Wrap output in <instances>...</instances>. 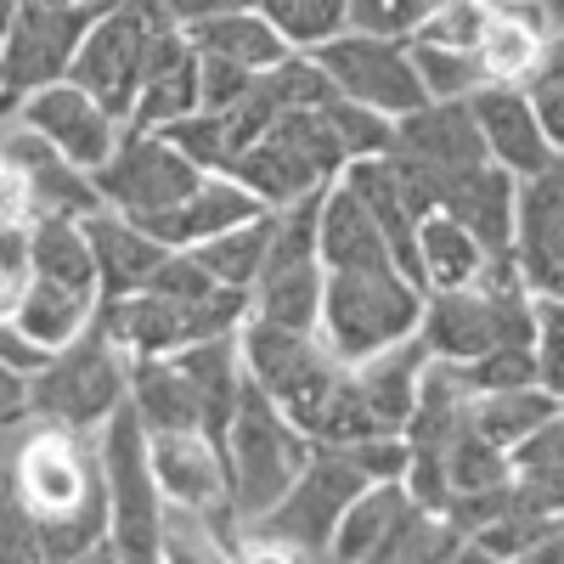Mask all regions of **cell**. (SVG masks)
<instances>
[{"instance_id": "6da1fadb", "label": "cell", "mask_w": 564, "mask_h": 564, "mask_svg": "<svg viewBox=\"0 0 564 564\" xmlns=\"http://www.w3.org/2000/svg\"><path fill=\"white\" fill-rule=\"evenodd\" d=\"M7 441V486L40 531V558H90L108 547V486L97 435L23 417Z\"/></svg>"}, {"instance_id": "7a4b0ae2", "label": "cell", "mask_w": 564, "mask_h": 564, "mask_svg": "<svg viewBox=\"0 0 564 564\" xmlns=\"http://www.w3.org/2000/svg\"><path fill=\"white\" fill-rule=\"evenodd\" d=\"M417 334L441 361H475L497 345H536V294L525 289L520 265H486L463 289H435L423 300Z\"/></svg>"}, {"instance_id": "3957f363", "label": "cell", "mask_w": 564, "mask_h": 564, "mask_svg": "<svg viewBox=\"0 0 564 564\" xmlns=\"http://www.w3.org/2000/svg\"><path fill=\"white\" fill-rule=\"evenodd\" d=\"M220 452H226L231 513H238V525H249L294 486V475L311 463L316 441L254 379H243V395H238V412H231L226 435H220Z\"/></svg>"}, {"instance_id": "277c9868", "label": "cell", "mask_w": 564, "mask_h": 564, "mask_svg": "<svg viewBox=\"0 0 564 564\" xmlns=\"http://www.w3.org/2000/svg\"><path fill=\"white\" fill-rule=\"evenodd\" d=\"M423 300L430 289L401 271V265H361V271H327L322 289V322L316 334L339 361H367L401 339L417 334L423 322Z\"/></svg>"}, {"instance_id": "5b68a950", "label": "cell", "mask_w": 564, "mask_h": 564, "mask_svg": "<svg viewBox=\"0 0 564 564\" xmlns=\"http://www.w3.org/2000/svg\"><path fill=\"white\" fill-rule=\"evenodd\" d=\"M345 164H350V153H345L339 130L327 124V113L322 108H289L265 124V135L226 175H238L265 209H289V204L322 198L327 186L345 175Z\"/></svg>"}, {"instance_id": "8992f818", "label": "cell", "mask_w": 564, "mask_h": 564, "mask_svg": "<svg viewBox=\"0 0 564 564\" xmlns=\"http://www.w3.org/2000/svg\"><path fill=\"white\" fill-rule=\"evenodd\" d=\"M124 401H130V356L113 345L102 322H90L79 339H68L29 372V417L63 423V430L97 435Z\"/></svg>"}, {"instance_id": "52a82bcc", "label": "cell", "mask_w": 564, "mask_h": 564, "mask_svg": "<svg viewBox=\"0 0 564 564\" xmlns=\"http://www.w3.org/2000/svg\"><path fill=\"white\" fill-rule=\"evenodd\" d=\"M97 457H102V486H108V547H113V558H130V564L164 558L170 502H164V486L153 475L148 423L130 412V401L97 430Z\"/></svg>"}, {"instance_id": "ba28073f", "label": "cell", "mask_w": 564, "mask_h": 564, "mask_svg": "<svg viewBox=\"0 0 564 564\" xmlns=\"http://www.w3.org/2000/svg\"><path fill=\"white\" fill-rule=\"evenodd\" d=\"M372 486L361 475V463L345 446H316L311 463L294 475V486L282 491L260 520L243 525V547L260 553H300V558H327L334 531L345 520V508L356 502V491Z\"/></svg>"}, {"instance_id": "9c48e42d", "label": "cell", "mask_w": 564, "mask_h": 564, "mask_svg": "<svg viewBox=\"0 0 564 564\" xmlns=\"http://www.w3.org/2000/svg\"><path fill=\"white\" fill-rule=\"evenodd\" d=\"M254 311L249 289H209L198 300H181V294H159V289H135L119 300L97 305V322L113 334V345L124 356H175L198 339H220V334H238Z\"/></svg>"}, {"instance_id": "30bf717a", "label": "cell", "mask_w": 564, "mask_h": 564, "mask_svg": "<svg viewBox=\"0 0 564 564\" xmlns=\"http://www.w3.org/2000/svg\"><path fill=\"white\" fill-rule=\"evenodd\" d=\"M170 23L175 18L164 7H153V0H113V7L85 29L68 79L79 90H90L113 119H130L141 74H148V52Z\"/></svg>"}, {"instance_id": "8fae6325", "label": "cell", "mask_w": 564, "mask_h": 564, "mask_svg": "<svg viewBox=\"0 0 564 564\" xmlns=\"http://www.w3.org/2000/svg\"><path fill=\"white\" fill-rule=\"evenodd\" d=\"M204 175L209 170H198L164 130H141V124H124L119 130V148L97 170H90L102 204L119 209V215H130V220H153V215L175 209Z\"/></svg>"}, {"instance_id": "7c38bea8", "label": "cell", "mask_w": 564, "mask_h": 564, "mask_svg": "<svg viewBox=\"0 0 564 564\" xmlns=\"http://www.w3.org/2000/svg\"><path fill=\"white\" fill-rule=\"evenodd\" d=\"M322 289H327V265H322V249H316V198L276 209L265 265L249 289L254 294L249 316L282 322V327H316L322 322Z\"/></svg>"}, {"instance_id": "4fadbf2b", "label": "cell", "mask_w": 564, "mask_h": 564, "mask_svg": "<svg viewBox=\"0 0 564 564\" xmlns=\"http://www.w3.org/2000/svg\"><path fill=\"white\" fill-rule=\"evenodd\" d=\"M322 74L334 79L339 97H356L367 102L372 113H412L423 108V79H417V63H412V45L406 40H390V34H361V29H345L334 40H322L316 52Z\"/></svg>"}, {"instance_id": "5bb4252c", "label": "cell", "mask_w": 564, "mask_h": 564, "mask_svg": "<svg viewBox=\"0 0 564 564\" xmlns=\"http://www.w3.org/2000/svg\"><path fill=\"white\" fill-rule=\"evenodd\" d=\"M102 12H79V7H40V0H18V18L7 34V52H0V113H12L18 97L29 90L68 79L74 52L85 29Z\"/></svg>"}, {"instance_id": "9a60e30c", "label": "cell", "mask_w": 564, "mask_h": 564, "mask_svg": "<svg viewBox=\"0 0 564 564\" xmlns=\"http://www.w3.org/2000/svg\"><path fill=\"white\" fill-rule=\"evenodd\" d=\"M0 164L23 181L34 215H90V209H102V193H97V181H90V170L63 159L52 141H45L34 124H23L18 113H0Z\"/></svg>"}, {"instance_id": "2e32d148", "label": "cell", "mask_w": 564, "mask_h": 564, "mask_svg": "<svg viewBox=\"0 0 564 564\" xmlns=\"http://www.w3.org/2000/svg\"><path fill=\"white\" fill-rule=\"evenodd\" d=\"M23 124H34L63 159H74L79 170H97L113 148H119V130L124 119H113L90 90H79L74 79H52V85H40L29 90V97H18L12 108Z\"/></svg>"}, {"instance_id": "e0dca14e", "label": "cell", "mask_w": 564, "mask_h": 564, "mask_svg": "<svg viewBox=\"0 0 564 564\" xmlns=\"http://www.w3.org/2000/svg\"><path fill=\"white\" fill-rule=\"evenodd\" d=\"M513 265L531 294H564V153H553L547 170L520 181Z\"/></svg>"}, {"instance_id": "ac0fdd59", "label": "cell", "mask_w": 564, "mask_h": 564, "mask_svg": "<svg viewBox=\"0 0 564 564\" xmlns=\"http://www.w3.org/2000/svg\"><path fill=\"white\" fill-rule=\"evenodd\" d=\"M475 119H480V135H486V153L491 164H502L508 175H536L553 164V141L531 108V90L520 79H486L475 97Z\"/></svg>"}, {"instance_id": "d6986e66", "label": "cell", "mask_w": 564, "mask_h": 564, "mask_svg": "<svg viewBox=\"0 0 564 564\" xmlns=\"http://www.w3.org/2000/svg\"><path fill=\"white\" fill-rule=\"evenodd\" d=\"M441 209L480 238L491 265H513V226H520V175L502 164H475L441 186Z\"/></svg>"}, {"instance_id": "ffe728a7", "label": "cell", "mask_w": 564, "mask_h": 564, "mask_svg": "<svg viewBox=\"0 0 564 564\" xmlns=\"http://www.w3.org/2000/svg\"><path fill=\"white\" fill-rule=\"evenodd\" d=\"M198 113V45L181 23H170L153 52H148V74H141V90H135V108L124 124H141V130H170L175 119Z\"/></svg>"}, {"instance_id": "44dd1931", "label": "cell", "mask_w": 564, "mask_h": 564, "mask_svg": "<svg viewBox=\"0 0 564 564\" xmlns=\"http://www.w3.org/2000/svg\"><path fill=\"white\" fill-rule=\"evenodd\" d=\"M260 209H265V204L249 193L238 175L209 170L175 209H164V215H153V220H141V226H148L164 249H198L204 238H215V231L238 226V220H249V215H260Z\"/></svg>"}, {"instance_id": "7402d4cb", "label": "cell", "mask_w": 564, "mask_h": 564, "mask_svg": "<svg viewBox=\"0 0 564 564\" xmlns=\"http://www.w3.org/2000/svg\"><path fill=\"white\" fill-rule=\"evenodd\" d=\"M316 249L327 271H361V265H395L390 238L379 231L372 209L356 198V186L339 175L327 193L316 198Z\"/></svg>"}, {"instance_id": "603a6c76", "label": "cell", "mask_w": 564, "mask_h": 564, "mask_svg": "<svg viewBox=\"0 0 564 564\" xmlns=\"http://www.w3.org/2000/svg\"><path fill=\"white\" fill-rule=\"evenodd\" d=\"M85 238L97 249V282H102V300H119V294H135L141 282L159 271V260L170 254L159 238L141 220L119 215V209H90L85 215Z\"/></svg>"}, {"instance_id": "cb8c5ba5", "label": "cell", "mask_w": 564, "mask_h": 564, "mask_svg": "<svg viewBox=\"0 0 564 564\" xmlns=\"http://www.w3.org/2000/svg\"><path fill=\"white\" fill-rule=\"evenodd\" d=\"M97 305H102L97 289H74V282H52V276L29 271L23 289H18V305H12V322H18V334L29 345H40L45 356H52L97 322Z\"/></svg>"}, {"instance_id": "d4e9b609", "label": "cell", "mask_w": 564, "mask_h": 564, "mask_svg": "<svg viewBox=\"0 0 564 564\" xmlns=\"http://www.w3.org/2000/svg\"><path fill=\"white\" fill-rule=\"evenodd\" d=\"M412 508V491L406 480H372L356 491V502L345 508V520L334 531V547H327V558H345V564H379L395 525L406 520Z\"/></svg>"}, {"instance_id": "484cf974", "label": "cell", "mask_w": 564, "mask_h": 564, "mask_svg": "<svg viewBox=\"0 0 564 564\" xmlns=\"http://www.w3.org/2000/svg\"><path fill=\"white\" fill-rule=\"evenodd\" d=\"M130 412L148 423V435L204 430L198 395H193V384H186L175 356H130Z\"/></svg>"}, {"instance_id": "4316f807", "label": "cell", "mask_w": 564, "mask_h": 564, "mask_svg": "<svg viewBox=\"0 0 564 564\" xmlns=\"http://www.w3.org/2000/svg\"><path fill=\"white\" fill-rule=\"evenodd\" d=\"M186 34H193V45H198V52H209V57H226V63H238V68H254V74L276 68L282 57L294 52V45L276 34V23H271L260 7H238V12L204 18V23H193Z\"/></svg>"}, {"instance_id": "83f0119b", "label": "cell", "mask_w": 564, "mask_h": 564, "mask_svg": "<svg viewBox=\"0 0 564 564\" xmlns=\"http://www.w3.org/2000/svg\"><path fill=\"white\" fill-rule=\"evenodd\" d=\"M29 271L102 294L97 249H90V238H85V215H34V226H29Z\"/></svg>"}, {"instance_id": "f1b7e54d", "label": "cell", "mask_w": 564, "mask_h": 564, "mask_svg": "<svg viewBox=\"0 0 564 564\" xmlns=\"http://www.w3.org/2000/svg\"><path fill=\"white\" fill-rule=\"evenodd\" d=\"M417 265H423V282H430V294H435V289H463V282H475L491 260H486L480 238L463 220H452L446 209H430L417 220Z\"/></svg>"}, {"instance_id": "f546056e", "label": "cell", "mask_w": 564, "mask_h": 564, "mask_svg": "<svg viewBox=\"0 0 564 564\" xmlns=\"http://www.w3.org/2000/svg\"><path fill=\"white\" fill-rule=\"evenodd\" d=\"M271 226H276V209H260L238 226L215 231V238H204L193 254L215 282H226V289H254V276L265 265V249H271Z\"/></svg>"}, {"instance_id": "4dcf8cb0", "label": "cell", "mask_w": 564, "mask_h": 564, "mask_svg": "<svg viewBox=\"0 0 564 564\" xmlns=\"http://www.w3.org/2000/svg\"><path fill=\"white\" fill-rule=\"evenodd\" d=\"M553 412H558V401H553L542 384L491 390V395H475V401H468V423H475L486 441H497L508 457H513V446H520L531 430H542Z\"/></svg>"}, {"instance_id": "1f68e13d", "label": "cell", "mask_w": 564, "mask_h": 564, "mask_svg": "<svg viewBox=\"0 0 564 564\" xmlns=\"http://www.w3.org/2000/svg\"><path fill=\"white\" fill-rule=\"evenodd\" d=\"M412 63L423 79V97L430 102H452V97H475L491 79V68L480 63V52H457V45H435V40H406Z\"/></svg>"}, {"instance_id": "d6a6232c", "label": "cell", "mask_w": 564, "mask_h": 564, "mask_svg": "<svg viewBox=\"0 0 564 564\" xmlns=\"http://www.w3.org/2000/svg\"><path fill=\"white\" fill-rule=\"evenodd\" d=\"M260 12L276 23V34L294 52H316L322 40L350 29V0H260Z\"/></svg>"}, {"instance_id": "836d02e7", "label": "cell", "mask_w": 564, "mask_h": 564, "mask_svg": "<svg viewBox=\"0 0 564 564\" xmlns=\"http://www.w3.org/2000/svg\"><path fill=\"white\" fill-rule=\"evenodd\" d=\"M322 113H327V124L339 130V141H345L350 159H379V153H390V141H395V119H390V113H372L367 102L339 97V90L322 102Z\"/></svg>"}, {"instance_id": "e575fe53", "label": "cell", "mask_w": 564, "mask_h": 564, "mask_svg": "<svg viewBox=\"0 0 564 564\" xmlns=\"http://www.w3.org/2000/svg\"><path fill=\"white\" fill-rule=\"evenodd\" d=\"M486 29H491V0H441V7L417 23L412 40H435V45H457V52H480Z\"/></svg>"}, {"instance_id": "d590c367", "label": "cell", "mask_w": 564, "mask_h": 564, "mask_svg": "<svg viewBox=\"0 0 564 564\" xmlns=\"http://www.w3.org/2000/svg\"><path fill=\"white\" fill-rule=\"evenodd\" d=\"M463 379L475 395H491V390H520V384H536V345H497L475 361H457Z\"/></svg>"}, {"instance_id": "8d00e7d4", "label": "cell", "mask_w": 564, "mask_h": 564, "mask_svg": "<svg viewBox=\"0 0 564 564\" xmlns=\"http://www.w3.org/2000/svg\"><path fill=\"white\" fill-rule=\"evenodd\" d=\"M441 0H350V29L361 34H390V40H412L417 23L430 18Z\"/></svg>"}, {"instance_id": "74e56055", "label": "cell", "mask_w": 564, "mask_h": 564, "mask_svg": "<svg viewBox=\"0 0 564 564\" xmlns=\"http://www.w3.org/2000/svg\"><path fill=\"white\" fill-rule=\"evenodd\" d=\"M249 85H254V68H238L226 57L198 52V108H231Z\"/></svg>"}, {"instance_id": "f35d334b", "label": "cell", "mask_w": 564, "mask_h": 564, "mask_svg": "<svg viewBox=\"0 0 564 564\" xmlns=\"http://www.w3.org/2000/svg\"><path fill=\"white\" fill-rule=\"evenodd\" d=\"M0 558H40V531L29 520V508L18 502V491L0 480Z\"/></svg>"}, {"instance_id": "ab89813d", "label": "cell", "mask_w": 564, "mask_h": 564, "mask_svg": "<svg viewBox=\"0 0 564 564\" xmlns=\"http://www.w3.org/2000/svg\"><path fill=\"white\" fill-rule=\"evenodd\" d=\"M513 468H564V406L513 446Z\"/></svg>"}, {"instance_id": "60d3db41", "label": "cell", "mask_w": 564, "mask_h": 564, "mask_svg": "<svg viewBox=\"0 0 564 564\" xmlns=\"http://www.w3.org/2000/svg\"><path fill=\"white\" fill-rule=\"evenodd\" d=\"M520 85L531 90V108H536V119H542V130H547V141H553V153H564V79L531 74V79H520Z\"/></svg>"}, {"instance_id": "b9f144b4", "label": "cell", "mask_w": 564, "mask_h": 564, "mask_svg": "<svg viewBox=\"0 0 564 564\" xmlns=\"http://www.w3.org/2000/svg\"><path fill=\"white\" fill-rule=\"evenodd\" d=\"M536 384L564 406V334H536Z\"/></svg>"}, {"instance_id": "7bdbcfd3", "label": "cell", "mask_w": 564, "mask_h": 564, "mask_svg": "<svg viewBox=\"0 0 564 564\" xmlns=\"http://www.w3.org/2000/svg\"><path fill=\"white\" fill-rule=\"evenodd\" d=\"M153 7H164L181 29H193L204 18H220V12H238V7H260V0H153Z\"/></svg>"}, {"instance_id": "ee69618b", "label": "cell", "mask_w": 564, "mask_h": 564, "mask_svg": "<svg viewBox=\"0 0 564 564\" xmlns=\"http://www.w3.org/2000/svg\"><path fill=\"white\" fill-rule=\"evenodd\" d=\"M40 361H45V350H40V345H29V339L18 334V322H12V316H0V367L34 372Z\"/></svg>"}, {"instance_id": "f6af8a7d", "label": "cell", "mask_w": 564, "mask_h": 564, "mask_svg": "<svg viewBox=\"0 0 564 564\" xmlns=\"http://www.w3.org/2000/svg\"><path fill=\"white\" fill-rule=\"evenodd\" d=\"M0 271H7V276H29V226H7V220H0Z\"/></svg>"}, {"instance_id": "bcb514c9", "label": "cell", "mask_w": 564, "mask_h": 564, "mask_svg": "<svg viewBox=\"0 0 564 564\" xmlns=\"http://www.w3.org/2000/svg\"><path fill=\"white\" fill-rule=\"evenodd\" d=\"M531 74H542V79H564V29L542 40V52H536ZM531 74H525V79H531Z\"/></svg>"}, {"instance_id": "7dc6e473", "label": "cell", "mask_w": 564, "mask_h": 564, "mask_svg": "<svg viewBox=\"0 0 564 564\" xmlns=\"http://www.w3.org/2000/svg\"><path fill=\"white\" fill-rule=\"evenodd\" d=\"M536 322L542 334H564V294H536Z\"/></svg>"}, {"instance_id": "c3c4849f", "label": "cell", "mask_w": 564, "mask_h": 564, "mask_svg": "<svg viewBox=\"0 0 564 564\" xmlns=\"http://www.w3.org/2000/svg\"><path fill=\"white\" fill-rule=\"evenodd\" d=\"M18 289H23V276H7V271H0V316H12V305H18Z\"/></svg>"}, {"instance_id": "681fc988", "label": "cell", "mask_w": 564, "mask_h": 564, "mask_svg": "<svg viewBox=\"0 0 564 564\" xmlns=\"http://www.w3.org/2000/svg\"><path fill=\"white\" fill-rule=\"evenodd\" d=\"M40 7H79V12H108L113 0H40Z\"/></svg>"}, {"instance_id": "f907efd6", "label": "cell", "mask_w": 564, "mask_h": 564, "mask_svg": "<svg viewBox=\"0 0 564 564\" xmlns=\"http://www.w3.org/2000/svg\"><path fill=\"white\" fill-rule=\"evenodd\" d=\"M12 18H18V0H0V52H7V34H12Z\"/></svg>"}, {"instance_id": "816d5d0a", "label": "cell", "mask_w": 564, "mask_h": 564, "mask_svg": "<svg viewBox=\"0 0 564 564\" xmlns=\"http://www.w3.org/2000/svg\"><path fill=\"white\" fill-rule=\"evenodd\" d=\"M542 12H547V23H564V0H542Z\"/></svg>"}, {"instance_id": "f5cc1de1", "label": "cell", "mask_w": 564, "mask_h": 564, "mask_svg": "<svg viewBox=\"0 0 564 564\" xmlns=\"http://www.w3.org/2000/svg\"><path fill=\"white\" fill-rule=\"evenodd\" d=\"M0 480H7V441H0Z\"/></svg>"}]
</instances>
